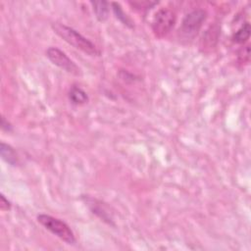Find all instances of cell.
<instances>
[{
  "mask_svg": "<svg viewBox=\"0 0 251 251\" xmlns=\"http://www.w3.org/2000/svg\"><path fill=\"white\" fill-rule=\"evenodd\" d=\"M83 200L84 201L85 205L90 209V211L95 214L97 217H99L102 221H104L105 223L114 226L113 223V216L112 213L110 212V209L106 206V204H104L102 201L90 197V196H84Z\"/></svg>",
  "mask_w": 251,
  "mask_h": 251,
  "instance_id": "8992f818",
  "label": "cell"
},
{
  "mask_svg": "<svg viewBox=\"0 0 251 251\" xmlns=\"http://www.w3.org/2000/svg\"><path fill=\"white\" fill-rule=\"evenodd\" d=\"M91 5L93 7V11L96 15V18L100 22H104L108 19L109 16V7L108 3L104 1L99 2H91Z\"/></svg>",
  "mask_w": 251,
  "mask_h": 251,
  "instance_id": "9c48e42d",
  "label": "cell"
},
{
  "mask_svg": "<svg viewBox=\"0 0 251 251\" xmlns=\"http://www.w3.org/2000/svg\"><path fill=\"white\" fill-rule=\"evenodd\" d=\"M206 18L207 13L202 9H197L187 14L180 28V37L187 41L193 40L202 28Z\"/></svg>",
  "mask_w": 251,
  "mask_h": 251,
  "instance_id": "3957f363",
  "label": "cell"
},
{
  "mask_svg": "<svg viewBox=\"0 0 251 251\" xmlns=\"http://www.w3.org/2000/svg\"><path fill=\"white\" fill-rule=\"evenodd\" d=\"M250 37V25L245 23L235 34L233 35V42L236 43H244Z\"/></svg>",
  "mask_w": 251,
  "mask_h": 251,
  "instance_id": "30bf717a",
  "label": "cell"
},
{
  "mask_svg": "<svg viewBox=\"0 0 251 251\" xmlns=\"http://www.w3.org/2000/svg\"><path fill=\"white\" fill-rule=\"evenodd\" d=\"M0 154H1L2 159L9 165L16 166L18 164V154L11 146L1 143V145H0Z\"/></svg>",
  "mask_w": 251,
  "mask_h": 251,
  "instance_id": "52a82bcc",
  "label": "cell"
},
{
  "mask_svg": "<svg viewBox=\"0 0 251 251\" xmlns=\"http://www.w3.org/2000/svg\"><path fill=\"white\" fill-rule=\"evenodd\" d=\"M112 7H113V11H114L117 19H119L124 25L133 28L131 20L128 18V16L126 15V13L123 11V9H122V7L120 6L119 3H116V2L112 3Z\"/></svg>",
  "mask_w": 251,
  "mask_h": 251,
  "instance_id": "8fae6325",
  "label": "cell"
},
{
  "mask_svg": "<svg viewBox=\"0 0 251 251\" xmlns=\"http://www.w3.org/2000/svg\"><path fill=\"white\" fill-rule=\"evenodd\" d=\"M46 56L52 62V64L66 71L67 73H70L76 76L81 75V69L77 66V64L73 60H71L68 57V55L62 50H60L59 48L49 47L46 50Z\"/></svg>",
  "mask_w": 251,
  "mask_h": 251,
  "instance_id": "5b68a950",
  "label": "cell"
},
{
  "mask_svg": "<svg viewBox=\"0 0 251 251\" xmlns=\"http://www.w3.org/2000/svg\"><path fill=\"white\" fill-rule=\"evenodd\" d=\"M69 99L74 105H84L87 103L88 96L84 89L74 85L69 91Z\"/></svg>",
  "mask_w": 251,
  "mask_h": 251,
  "instance_id": "ba28073f",
  "label": "cell"
},
{
  "mask_svg": "<svg viewBox=\"0 0 251 251\" xmlns=\"http://www.w3.org/2000/svg\"><path fill=\"white\" fill-rule=\"evenodd\" d=\"M52 29L56 35H58L63 41L72 45L73 47L84 52L89 56H98L100 51L97 49L96 45L92 43L89 40L81 35L78 31L70 28L61 23H54Z\"/></svg>",
  "mask_w": 251,
  "mask_h": 251,
  "instance_id": "6da1fadb",
  "label": "cell"
},
{
  "mask_svg": "<svg viewBox=\"0 0 251 251\" xmlns=\"http://www.w3.org/2000/svg\"><path fill=\"white\" fill-rule=\"evenodd\" d=\"M1 128L3 131H6V132H11L12 130L11 124L8 121H6L4 117H2V120H1Z\"/></svg>",
  "mask_w": 251,
  "mask_h": 251,
  "instance_id": "4fadbf2b",
  "label": "cell"
},
{
  "mask_svg": "<svg viewBox=\"0 0 251 251\" xmlns=\"http://www.w3.org/2000/svg\"><path fill=\"white\" fill-rule=\"evenodd\" d=\"M39 223L43 226L51 233L59 237L61 240L68 244L76 243V236L72 229L64 221L52 217L46 214H41L38 216Z\"/></svg>",
  "mask_w": 251,
  "mask_h": 251,
  "instance_id": "7a4b0ae2",
  "label": "cell"
},
{
  "mask_svg": "<svg viewBox=\"0 0 251 251\" xmlns=\"http://www.w3.org/2000/svg\"><path fill=\"white\" fill-rule=\"evenodd\" d=\"M176 23V15L169 9H160L152 20V31L157 38H164L167 36Z\"/></svg>",
  "mask_w": 251,
  "mask_h": 251,
  "instance_id": "277c9868",
  "label": "cell"
},
{
  "mask_svg": "<svg viewBox=\"0 0 251 251\" xmlns=\"http://www.w3.org/2000/svg\"><path fill=\"white\" fill-rule=\"evenodd\" d=\"M0 208H1L2 211H8L11 209L10 201L3 194L0 196Z\"/></svg>",
  "mask_w": 251,
  "mask_h": 251,
  "instance_id": "7c38bea8",
  "label": "cell"
}]
</instances>
